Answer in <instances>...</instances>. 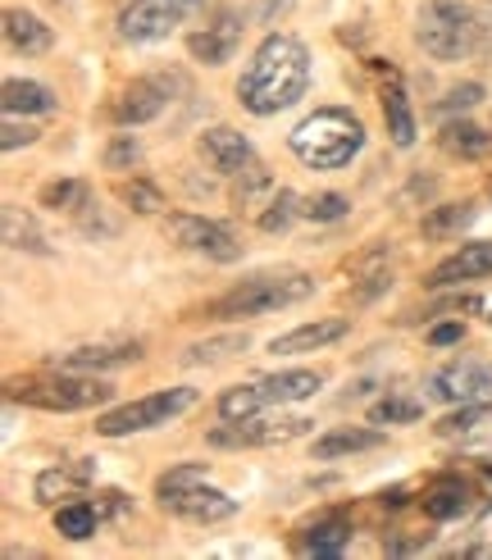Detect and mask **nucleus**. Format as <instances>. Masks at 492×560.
I'll use <instances>...</instances> for the list:
<instances>
[{
	"label": "nucleus",
	"mask_w": 492,
	"mask_h": 560,
	"mask_svg": "<svg viewBox=\"0 0 492 560\" xmlns=\"http://www.w3.org/2000/svg\"><path fill=\"white\" fill-rule=\"evenodd\" d=\"M201 10H206V0H132V5H124V14H119V37L132 46L164 42L178 23H187Z\"/></svg>",
	"instance_id": "nucleus-8"
},
{
	"label": "nucleus",
	"mask_w": 492,
	"mask_h": 560,
	"mask_svg": "<svg viewBox=\"0 0 492 560\" xmlns=\"http://www.w3.org/2000/svg\"><path fill=\"white\" fill-rule=\"evenodd\" d=\"M347 542H351L347 520H319L315 528H306V538H301V547H306L311 556H338Z\"/></svg>",
	"instance_id": "nucleus-34"
},
{
	"label": "nucleus",
	"mask_w": 492,
	"mask_h": 560,
	"mask_svg": "<svg viewBox=\"0 0 492 560\" xmlns=\"http://www.w3.org/2000/svg\"><path fill=\"white\" fill-rule=\"evenodd\" d=\"M214 410H219V419H251V415L269 410V401H265L260 383H242V387H229L224 397L214 401Z\"/></svg>",
	"instance_id": "nucleus-31"
},
{
	"label": "nucleus",
	"mask_w": 492,
	"mask_h": 560,
	"mask_svg": "<svg viewBox=\"0 0 492 560\" xmlns=\"http://www.w3.org/2000/svg\"><path fill=\"white\" fill-rule=\"evenodd\" d=\"M483 319H488V328H492V311H488V315H483Z\"/></svg>",
	"instance_id": "nucleus-44"
},
{
	"label": "nucleus",
	"mask_w": 492,
	"mask_h": 560,
	"mask_svg": "<svg viewBox=\"0 0 492 560\" xmlns=\"http://www.w3.org/2000/svg\"><path fill=\"white\" fill-rule=\"evenodd\" d=\"M178 88V78H132L128 88L115 96V105H109V119H115L119 128H142L151 119L164 115V105H169Z\"/></svg>",
	"instance_id": "nucleus-10"
},
{
	"label": "nucleus",
	"mask_w": 492,
	"mask_h": 560,
	"mask_svg": "<svg viewBox=\"0 0 492 560\" xmlns=\"http://www.w3.org/2000/svg\"><path fill=\"white\" fill-rule=\"evenodd\" d=\"M0 105H5V115H50L60 101L50 96V88H42V82H33V78H5Z\"/></svg>",
	"instance_id": "nucleus-25"
},
{
	"label": "nucleus",
	"mask_w": 492,
	"mask_h": 560,
	"mask_svg": "<svg viewBox=\"0 0 492 560\" xmlns=\"http://www.w3.org/2000/svg\"><path fill=\"white\" fill-rule=\"evenodd\" d=\"M210 479V465H174V469H164L160 479H155V501H169V497H178V492H187V488H197V483H206Z\"/></svg>",
	"instance_id": "nucleus-37"
},
{
	"label": "nucleus",
	"mask_w": 492,
	"mask_h": 560,
	"mask_svg": "<svg viewBox=\"0 0 492 560\" xmlns=\"http://www.w3.org/2000/svg\"><path fill=\"white\" fill-rule=\"evenodd\" d=\"M311 88V50L288 33H269L237 78V105L246 115L269 119L292 109Z\"/></svg>",
	"instance_id": "nucleus-1"
},
{
	"label": "nucleus",
	"mask_w": 492,
	"mask_h": 560,
	"mask_svg": "<svg viewBox=\"0 0 492 560\" xmlns=\"http://www.w3.org/2000/svg\"><path fill=\"white\" fill-rule=\"evenodd\" d=\"M437 147L452 160H483L492 155V132L479 128L475 119H447L443 132H437Z\"/></svg>",
	"instance_id": "nucleus-20"
},
{
	"label": "nucleus",
	"mask_w": 492,
	"mask_h": 560,
	"mask_svg": "<svg viewBox=\"0 0 492 560\" xmlns=\"http://www.w3.org/2000/svg\"><path fill=\"white\" fill-rule=\"evenodd\" d=\"M242 351H246V332H224V338H210V342L187 347L183 360H187V365H219V360L242 355Z\"/></svg>",
	"instance_id": "nucleus-36"
},
{
	"label": "nucleus",
	"mask_w": 492,
	"mask_h": 560,
	"mask_svg": "<svg viewBox=\"0 0 492 560\" xmlns=\"http://www.w3.org/2000/svg\"><path fill=\"white\" fill-rule=\"evenodd\" d=\"M456 342H465V324L460 319H447V324L429 328V347H456Z\"/></svg>",
	"instance_id": "nucleus-43"
},
{
	"label": "nucleus",
	"mask_w": 492,
	"mask_h": 560,
	"mask_svg": "<svg viewBox=\"0 0 492 560\" xmlns=\"http://www.w3.org/2000/svg\"><path fill=\"white\" fill-rule=\"evenodd\" d=\"M465 501H470V488H465L456 474H443V479H433L424 492V515L429 520H456L465 511Z\"/></svg>",
	"instance_id": "nucleus-27"
},
{
	"label": "nucleus",
	"mask_w": 492,
	"mask_h": 560,
	"mask_svg": "<svg viewBox=\"0 0 492 560\" xmlns=\"http://www.w3.org/2000/svg\"><path fill=\"white\" fill-rule=\"evenodd\" d=\"M164 237H169L178 250H191V256H210V260H237L242 256V242L229 223L191 214V210H174L164 219Z\"/></svg>",
	"instance_id": "nucleus-9"
},
{
	"label": "nucleus",
	"mask_w": 492,
	"mask_h": 560,
	"mask_svg": "<svg viewBox=\"0 0 492 560\" xmlns=\"http://www.w3.org/2000/svg\"><path fill=\"white\" fill-rule=\"evenodd\" d=\"M115 201L132 214H160L164 210V191L151 178H119L115 183Z\"/></svg>",
	"instance_id": "nucleus-30"
},
{
	"label": "nucleus",
	"mask_w": 492,
	"mask_h": 560,
	"mask_svg": "<svg viewBox=\"0 0 492 560\" xmlns=\"http://www.w3.org/2000/svg\"><path fill=\"white\" fill-rule=\"evenodd\" d=\"M288 147L306 170H342V164L361 155L365 124H361V115H351L342 105H319L315 115H306L292 128Z\"/></svg>",
	"instance_id": "nucleus-2"
},
{
	"label": "nucleus",
	"mask_w": 492,
	"mask_h": 560,
	"mask_svg": "<svg viewBox=\"0 0 492 560\" xmlns=\"http://www.w3.org/2000/svg\"><path fill=\"white\" fill-rule=\"evenodd\" d=\"M142 160V147H137L132 132H115L105 147V170H132V164Z\"/></svg>",
	"instance_id": "nucleus-40"
},
{
	"label": "nucleus",
	"mask_w": 492,
	"mask_h": 560,
	"mask_svg": "<svg viewBox=\"0 0 492 560\" xmlns=\"http://www.w3.org/2000/svg\"><path fill=\"white\" fill-rule=\"evenodd\" d=\"M306 296H315L311 273H260V278H246L242 288L206 301L201 311L187 315V319H214V324L260 319V315H273V311H288V305H301Z\"/></svg>",
	"instance_id": "nucleus-3"
},
{
	"label": "nucleus",
	"mask_w": 492,
	"mask_h": 560,
	"mask_svg": "<svg viewBox=\"0 0 492 560\" xmlns=\"http://www.w3.org/2000/svg\"><path fill=\"white\" fill-rule=\"evenodd\" d=\"M96 465L92 460H73V465H55V469H42L37 483H33V497L42 501V506H55L60 497H78L82 488L92 483Z\"/></svg>",
	"instance_id": "nucleus-18"
},
{
	"label": "nucleus",
	"mask_w": 492,
	"mask_h": 560,
	"mask_svg": "<svg viewBox=\"0 0 492 560\" xmlns=\"http://www.w3.org/2000/svg\"><path fill=\"white\" fill-rule=\"evenodd\" d=\"M5 42L23 55H46L55 46V33H50V23H42L37 14H27V10H5Z\"/></svg>",
	"instance_id": "nucleus-26"
},
{
	"label": "nucleus",
	"mask_w": 492,
	"mask_h": 560,
	"mask_svg": "<svg viewBox=\"0 0 492 560\" xmlns=\"http://www.w3.org/2000/svg\"><path fill=\"white\" fill-rule=\"evenodd\" d=\"M429 397L447 401V406L488 401L492 397V365H483V360H456V365H443L429 378Z\"/></svg>",
	"instance_id": "nucleus-11"
},
{
	"label": "nucleus",
	"mask_w": 492,
	"mask_h": 560,
	"mask_svg": "<svg viewBox=\"0 0 492 560\" xmlns=\"http://www.w3.org/2000/svg\"><path fill=\"white\" fill-rule=\"evenodd\" d=\"M351 332V319H315V324H301L292 332H283V338H273L269 351L273 355H306V351H324V347H333L338 338H347Z\"/></svg>",
	"instance_id": "nucleus-17"
},
{
	"label": "nucleus",
	"mask_w": 492,
	"mask_h": 560,
	"mask_svg": "<svg viewBox=\"0 0 492 560\" xmlns=\"http://www.w3.org/2000/svg\"><path fill=\"white\" fill-rule=\"evenodd\" d=\"M101 524V511L92 501H65V506H55V534L69 538V542H87Z\"/></svg>",
	"instance_id": "nucleus-28"
},
{
	"label": "nucleus",
	"mask_w": 492,
	"mask_h": 560,
	"mask_svg": "<svg viewBox=\"0 0 492 560\" xmlns=\"http://www.w3.org/2000/svg\"><path fill=\"white\" fill-rule=\"evenodd\" d=\"M142 360V342H96V347H78L69 355H55V370H78V374H96V370H119Z\"/></svg>",
	"instance_id": "nucleus-16"
},
{
	"label": "nucleus",
	"mask_w": 492,
	"mask_h": 560,
	"mask_svg": "<svg viewBox=\"0 0 492 560\" xmlns=\"http://www.w3.org/2000/svg\"><path fill=\"white\" fill-rule=\"evenodd\" d=\"M415 42L429 60L456 65L479 46V19L465 0H424L415 14Z\"/></svg>",
	"instance_id": "nucleus-5"
},
{
	"label": "nucleus",
	"mask_w": 492,
	"mask_h": 560,
	"mask_svg": "<svg viewBox=\"0 0 492 560\" xmlns=\"http://www.w3.org/2000/svg\"><path fill=\"white\" fill-rule=\"evenodd\" d=\"M265 401L269 406H292V401H306L324 387V374L319 370H283V374H269V378H256Z\"/></svg>",
	"instance_id": "nucleus-23"
},
{
	"label": "nucleus",
	"mask_w": 492,
	"mask_h": 560,
	"mask_svg": "<svg viewBox=\"0 0 492 560\" xmlns=\"http://www.w3.org/2000/svg\"><path fill=\"white\" fill-rule=\"evenodd\" d=\"M37 201L46 206V210H82L92 201V191H87V183L82 178H55V183H46L42 191H37Z\"/></svg>",
	"instance_id": "nucleus-33"
},
{
	"label": "nucleus",
	"mask_w": 492,
	"mask_h": 560,
	"mask_svg": "<svg viewBox=\"0 0 492 560\" xmlns=\"http://www.w3.org/2000/svg\"><path fill=\"white\" fill-rule=\"evenodd\" d=\"M475 219H479V201H443L420 219V237L424 242H452L470 229Z\"/></svg>",
	"instance_id": "nucleus-19"
},
{
	"label": "nucleus",
	"mask_w": 492,
	"mask_h": 560,
	"mask_svg": "<svg viewBox=\"0 0 492 560\" xmlns=\"http://www.w3.org/2000/svg\"><path fill=\"white\" fill-rule=\"evenodd\" d=\"M483 424H492V401H465L460 410L437 419V433L443 438H465V433H475Z\"/></svg>",
	"instance_id": "nucleus-35"
},
{
	"label": "nucleus",
	"mask_w": 492,
	"mask_h": 560,
	"mask_svg": "<svg viewBox=\"0 0 492 560\" xmlns=\"http://www.w3.org/2000/svg\"><path fill=\"white\" fill-rule=\"evenodd\" d=\"M242 14L237 10H219L214 23H206L201 33H191L187 37V55L191 60H201V65H229L233 60V50L242 46Z\"/></svg>",
	"instance_id": "nucleus-12"
},
{
	"label": "nucleus",
	"mask_w": 492,
	"mask_h": 560,
	"mask_svg": "<svg viewBox=\"0 0 492 560\" xmlns=\"http://www.w3.org/2000/svg\"><path fill=\"white\" fill-rule=\"evenodd\" d=\"M301 214L315 219V223H333V219L351 214V201L342 191H319V196H306V201H301Z\"/></svg>",
	"instance_id": "nucleus-38"
},
{
	"label": "nucleus",
	"mask_w": 492,
	"mask_h": 560,
	"mask_svg": "<svg viewBox=\"0 0 492 560\" xmlns=\"http://www.w3.org/2000/svg\"><path fill=\"white\" fill-rule=\"evenodd\" d=\"M5 397L27 410H50V415H73V410H96L115 397V383H105L96 374H78V370H55L50 374H27L10 378Z\"/></svg>",
	"instance_id": "nucleus-4"
},
{
	"label": "nucleus",
	"mask_w": 492,
	"mask_h": 560,
	"mask_svg": "<svg viewBox=\"0 0 492 560\" xmlns=\"http://www.w3.org/2000/svg\"><path fill=\"white\" fill-rule=\"evenodd\" d=\"M424 415L420 401H406V397H388V401H378L374 406V424H415V419Z\"/></svg>",
	"instance_id": "nucleus-39"
},
{
	"label": "nucleus",
	"mask_w": 492,
	"mask_h": 560,
	"mask_svg": "<svg viewBox=\"0 0 492 560\" xmlns=\"http://www.w3.org/2000/svg\"><path fill=\"white\" fill-rule=\"evenodd\" d=\"M378 105H383V124H388V137H393V147H415V109H410V96L406 88L393 78V82H383V92H378Z\"/></svg>",
	"instance_id": "nucleus-21"
},
{
	"label": "nucleus",
	"mask_w": 492,
	"mask_h": 560,
	"mask_svg": "<svg viewBox=\"0 0 492 560\" xmlns=\"http://www.w3.org/2000/svg\"><path fill=\"white\" fill-rule=\"evenodd\" d=\"M296 214H301V196L292 187H279L269 196V206L256 214V223H260V233H288Z\"/></svg>",
	"instance_id": "nucleus-32"
},
{
	"label": "nucleus",
	"mask_w": 492,
	"mask_h": 560,
	"mask_svg": "<svg viewBox=\"0 0 492 560\" xmlns=\"http://www.w3.org/2000/svg\"><path fill=\"white\" fill-rule=\"evenodd\" d=\"M160 506L169 511V515H178V520H191V524H219V520H233L237 515V501L229 492L210 488V483L187 488V492H178L169 501H160Z\"/></svg>",
	"instance_id": "nucleus-14"
},
{
	"label": "nucleus",
	"mask_w": 492,
	"mask_h": 560,
	"mask_svg": "<svg viewBox=\"0 0 492 560\" xmlns=\"http://www.w3.org/2000/svg\"><path fill=\"white\" fill-rule=\"evenodd\" d=\"M197 406V387H164V392H151V397H137L128 406H115L96 419V433L101 438H128V433H147V429H160L178 419L183 410Z\"/></svg>",
	"instance_id": "nucleus-6"
},
{
	"label": "nucleus",
	"mask_w": 492,
	"mask_h": 560,
	"mask_svg": "<svg viewBox=\"0 0 492 560\" xmlns=\"http://www.w3.org/2000/svg\"><path fill=\"white\" fill-rule=\"evenodd\" d=\"M37 142V128L33 124H19V115H5V128H0V147L19 151V147H33Z\"/></svg>",
	"instance_id": "nucleus-42"
},
{
	"label": "nucleus",
	"mask_w": 492,
	"mask_h": 560,
	"mask_svg": "<svg viewBox=\"0 0 492 560\" xmlns=\"http://www.w3.org/2000/svg\"><path fill=\"white\" fill-rule=\"evenodd\" d=\"M479 101H483V88H479V82H460V88H452L433 109H437V115H452V109H470V105H479Z\"/></svg>",
	"instance_id": "nucleus-41"
},
{
	"label": "nucleus",
	"mask_w": 492,
	"mask_h": 560,
	"mask_svg": "<svg viewBox=\"0 0 492 560\" xmlns=\"http://www.w3.org/2000/svg\"><path fill=\"white\" fill-rule=\"evenodd\" d=\"M0 233H5V246H10V250H33V256H50L46 233L37 229V219L27 214L19 201L0 206Z\"/></svg>",
	"instance_id": "nucleus-22"
},
{
	"label": "nucleus",
	"mask_w": 492,
	"mask_h": 560,
	"mask_svg": "<svg viewBox=\"0 0 492 560\" xmlns=\"http://www.w3.org/2000/svg\"><path fill=\"white\" fill-rule=\"evenodd\" d=\"M492 273V242H465L456 256L437 260L433 273L424 278L429 288H460V283H475V278Z\"/></svg>",
	"instance_id": "nucleus-15"
},
{
	"label": "nucleus",
	"mask_w": 492,
	"mask_h": 560,
	"mask_svg": "<svg viewBox=\"0 0 492 560\" xmlns=\"http://www.w3.org/2000/svg\"><path fill=\"white\" fill-rule=\"evenodd\" d=\"M197 151H201V160L210 164L214 174H224V178H237L246 164H251L256 155H251V142L237 132V128H229V124H214V128H206L201 137H197Z\"/></svg>",
	"instance_id": "nucleus-13"
},
{
	"label": "nucleus",
	"mask_w": 492,
	"mask_h": 560,
	"mask_svg": "<svg viewBox=\"0 0 492 560\" xmlns=\"http://www.w3.org/2000/svg\"><path fill=\"white\" fill-rule=\"evenodd\" d=\"M269 196H273V174L265 170V164H246V170L237 174V187H233V206L237 210H260V206H269Z\"/></svg>",
	"instance_id": "nucleus-29"
},
{
	"label": "nucleus",
	"mask_w": 492,
	"mask_h": 560,
	"mask_svg": "<svg viewBox=\"0 0 492 560\" xmlns=\"http://www.w3.org/2000/svg\"><path fill=\"white\" fill-rule=\"evenodd\" d=\"M374 446H383V433H378V429H333V433L315 438L311 456H315V460H342V456L374 452Z\"/></svg>",
	"instance_id": "nucleus-24"
},
{
	"label": "nucleus",
	"mask_w": 492,
	"mask_h": 560,
	"mask_svg": "<svg viewBox=\"0 0 492 560\" xmlns=\"http://www.w3.org/2000/svg\"><path fill=\"white\" fill-rule=\"evenodd\" d=\"M315 429V419H301V415H251V419H224L219 429L206 433L210 446H229V452H242V446H283L292 438H306Z\"/></svg>",
	"instance_id": "nucleus-7"
}]
</instances>
